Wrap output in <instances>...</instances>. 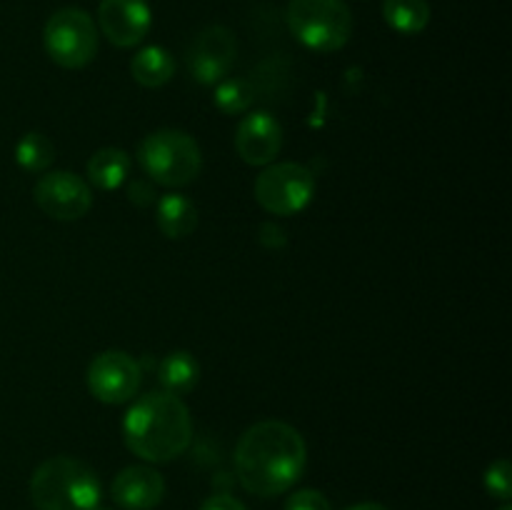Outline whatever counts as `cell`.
I'll use <instances>...</instances> for the list:
<instances>
[{
	"instance_id": "obj_1",
	"label": "cell",
	"mask_w": 512,
	"mask_h": 510,
	"mask_svg": "<svg viewBox=\"0 0 512 510\" xmlns=\"http://www.w3.org/2000/svg\"><path fill=\"white\" fill-rule=\"evenodd\" d=\"M308 448L293 425L260 420L235 445V473L240 485L258 498H275L293 488L305 473Z\"/></svg>"
},
{
	"instance_id": "obj_2",
	"label": "cell",
	"mask_w": 512,
	"mask_h": 510,
	"mask_svg": "<svg viewBox=\"0 0 512 510\" xmlns=\"http://www.w3.org/2000/svg\"><path fill=\"white\" fill-rule=\"evenodd\" d=\"M125 445L148 463H170L188 450L193 418L180 395L148 393L135 400L123 420Z\"/></svg>"
},
{
	"instance_id": "obj_3",
	"label": "cell",
	"mask_w": 512,
	"mask_h": 510,
	"mask_svg": "<svg viewBox=\"0 0 512 510\" xmlns=\"http://www.w3.org/2000/svg\"><path fill=\"white\" fill-rule=\"evenodd\" d=\"M30 503L35 510H95L100 480L83 460L68 455L48 458L30 475Z\"/></svg>"
},
{
	"instance_id": "obj_4",
	"label": "cell",
	"mask_w": 512,
	"mask_h": 510,
	"mask_svg": "<svg viewBox=\"0 0 512 510\" xmlns=\"http://www.w3.org/2000/svg\"><path fill=\"white\" fill-rule=\"evenodd\" d=\"M138 163L150 183L165 188L190 185L203 170V153L193 135L175 128L155 130L138 145Z\"/></svg>"
},
{
	"instance_id": "obj_5",
	"label": "cell",
	"mask_w": 512,
	"mask_h": 510,
	"mask_svg": "<svg viewBox=\"0 0 512 510\" xmlns=\"http://www.w3.org/2000/svg\"><path fill=\"white\" fill-rule=\"evenodd\" d=\"M288 25L298 43L315 53H335L353 35V15L343 0H293Z\"/></svg>"
},
{
	"instance_id": "obj_6",
	"label": "cell",
	"mask_w": 512,
	"mask_h": 510,
	"mask_svg": "<svg viewBox=\"0 0 512 510\" xmlns=\"http://www.w3.org/2000/svg\"><path fill=\"white\" fill-rule=\"evenodd\" d=\"M43 45L48 58L60 68H85L98 53V25L85 10L60 8L45 23Z\"/></svg>"
},
{
	"instance_id": "obj_7",
	"label": "cell",
	"mask_w": 512,
	"mask_h": 510,
	"mask_svg": "<svg viewBox=\"0 0 512 510\" xmlns=\"http://www.w3.org/2000/svg\"><path fill=\"white\" fill-rule=\"evenodd\" d=\"M255 200L270 215H298L315 195V175L300 163H270L255 178Z\"/></svg>"
},
{
	"instance_id": "obj_8",
	"label": "cell",
	"mask_w": 512,
	"mask_h": 510,
	"mask_svg": "<svg viewBox=\"0 0 512 510\" xmlns=\"http://www.w3.org/2000/svg\"><path fill=\"white\" fill-rule=\"evenodd\" d=\"M143 380L138 360L123 350H105L88 365V390L105 405H120L135 398Z\"/></svg>"
},
{
	"instance_id": "obj_9",
	"label": "cell",
	"mask_w": 512,
	"mask_h": 510,
	"mask_svg": "<svg viewBox=\"0 0 512 510\" xmlns=\"http://www.w3.org/2000/svg\"><path fill=\"white\" fill-rule=\"evenodd\" d=\"M238 55V40L225 25H208L195 35L188 50V70L198 83L215 85L228 78Z\"/></svg>"
},
{
	"instance_id": "obj_10",
	"label": "cell",
	"mask_w": 512,
	"mask_h": 510,
	"mask_svg": "<svg viewBox=\"0 0 512 510\" xmlns=\"http://www.w3.org/2000/svg\"><path fill=\"white\" fill-rule=\"evenodd\" d=\"M33 198L38 208L55 220H78L93 208L90 185L80 175L68 173V170L45 173L35 183Z\"/></svg>"
},
{
	"instance_id": "obj_11",
	"label": "cell",
	"mask_w": 512,
	"mask_h": 510,
	"mask_svg": "<svg viewBox=\"0 0 512 510\" xmlns=\"http://www.w3.org/2000/svg\"><path fill=\"white\" fill-rule=\"evenodd\" d=\"M98 25L115 48H133L150 33L153 10L148 0H100Z\"/></svg>"
},
{
	"instance_id": "obj_12",
	"label": "cell",
	"mask_w": 512,
	"mask_h": 510,
	"mask_svg": "<svg viewBox=\"0 0 512 510\" xmlns=\"http://www.w3.org/2000/svg\"><path fill=\"white\" fill-rule=\"evenodd\" d=\"M283 148V128L268 110H255L240 120L235 130V150L248 165H270Z\"/></svg>"
},
{
	"instance_id": "obj_13",
	"label": "cell",
	"mask_w": 512,
	"mask_h": 510,
	"mask_svg": "<svg viewBox=\"0 0 512 510\" xmlns=\"http://www.w3.org/2000/svg\"><path fill=\"white\" fill-rule=\"evenodd\" d=\"M110 495L123 510H153L165 495L163 475L148 465H130L115 475Z\"/></svg>"
},
{
	"instance_id": "obj_14",
	"label": "cell",
	"mask_w": 512,
	"mask_h": 510,
	"mask_svg": "<svg viewBox=\"0 0 512 510\" xmlns=\"http://www.w3.org/2000/svg\"><path fill=\"white\" fill-rule=\"evenodd\" d=\"M155 220H158V228L165 238H188L198 228V208L185 195L170 193L163 195L158 200V205H155Z\"/></svg>"
},
{
	"instance_id": "obj_15",
	"label": "cell",
	"mask_w": 512,
	"mask_h": 510,
	"mask_svg": "<svg viewBox=\"0 0 512 510\" xmlns=\"http://www.w3.org/2000/svg\"><path fill=\"white\" fill-rule=\"evenodd\" d=\"M130 155L123 148H100L90 155L85 175L98 190H118L128 180Z\"/></svg>"
},
{
	"instance_id": "obj_16",
	"label": "cell",
	"mask_w": 512,
	"mask_h": 510,
	"mask_svg": "<svg viewBox=\"0 0 512 510\" xmlns=\"http://www.w3.org/2000/svg\"><path fill=\"white\" fill-rule=\"evenodd\" d=\"M158 380L165 393L183 395L198 385L200 380V363L188 350H175L165 355L158 365Z\"/></svg>"
},
{
	"instance_id": "obj_17",
	"label": "cell",
	"mask_w": 512,
	"mask_h": 510,
	"mask_svg": "<svg viewBox=\"0 0 512 510\" xmlns=\"http://www.w3.org/2000/svg\"><path fill=\"white\" fill-rule=\"evenodd\" d=\"M130 73H133L135 83L143 85V88H163L168 80H173L175 60L160 45H148L133 58Z\"/></svg>"
},
{
	"instance_id": "obj_18",
	"label": "cell",
	"mask_w": 512,
	"mask_h": 510,
	"mask_svg": "<svg viewBox=\"0 0 512 510\" xmlns=\"http://www.w3.org/2000/svg\"><path fill=\"white\" fill-rule=\"evenodd\" d=\"M428 0H385L383 18L393 30L403 35H418L430 23Z\"/></svg>"
},
{
	"instance_id": "obj_19",
	"label": "cell",
	"mask_w": 512,
	"mask_h": 510,
	"mask_svg": "<svg viewBox=\"0 0 512 510\" xmlns=\"http://www.w3.org/2000/svg\"><path fill=\"white\" fill-rule=\"evenodd\" d=\"M53 158V143H50L48 135L38 133V130L25 133L23 138L18 140V145H15V160H18L20 168L28 170V173H45V170L53 165Z\"/></svg>"
},
{
	"instance_id": "obj_20",
	"label": "cell",
	"mask_w": 512,
	"mask_h": 510,
	"mask_svg": "<svg viewBox=\"0 0 512 510\" xmlns=\"http://www.w3.org/2000/svg\"><path fill=\"white\" fill-rule=\"evenodd\" d=\"M215 108L225 115L248 113L255 100L253 85L245 78H223L215 83Z\"/></svg>"
},
{
	"instance_id": "obj_21",
	"label": "cell",
	"mask_w": 512,
	"mask_h": 510,
	"mask_svg": "<svg viewBox=\"0 0 512 510\" xmlns=\"http://www.w3.org/2000/svg\"><path fill=\"white\" fill-rule=\"evenodd\" d=\"M485 490L493 498L508 503L512 495V468L508 460H495L488 470H485Z\"/></svg>"
},
{
	"instance_id": "obj_22",
	"label": "cell",
	"mask_w": 512,
	"mask_h": 510,
	"mask_svg": "<svg viewBox=\"0 0 512 510\" xmlns=\"http://www.w3.org/2000/svg\"><path fill=\"white\" fill-rule=\"evenodd\" d=\"M285 510H333L330 508L328 498L320 490L305 488L295 490L288 500H285Z\"/></svg>"
},
{
	"instance_id": "obj_23",
	"label": "cell",
	"mask_w": 512,
	"mask_h": 510,
	"mask_svg": "<svg viewBox=\"0 0 512 510\" xmlns=\"http://www.w3.org/2000/svg\"><path fill=\"white\" fill-rule=\"evenodd\" d=\"M130 203L140 205V208H148L155 203V190L150 185V180H133V185L128 188Z\"/></svg>"
},
{
	"instance_id": "obj_24",
	"label": "cell",
	"mask_w": 512,
	"mask_h": 510,
	"mask_svg": "<svg viewBox=\"0 0 512 510\" xmlns=\"http://www.w3.org/2000/svg\"><path fill=\"white\" fill-rule=\"evenodd\" d=\"M200 510H248V508H245L238 498H233V495L220 493V495H210V498L200 505Z\"/></svg>"
},
{
	"instance_id": "obj_25",
	"label": "cell",
	"mask_w": 512,
	"mask_h": 510,
	"mask_svg": "<svg viewBox=\"0 0 512 510\" xmlns=\"http://www.w3.org/2000/svg\"><path fill=\"white\" fill-rule=\"evenodd\" d=\"M348 510H388V508H385V505H380V503H358V505H353V508H348Z\"/></svg>"
},
{
	"instance_id": "obj_26",
	"label": "cell",
	"mask_w": 512,
	"mask_h": 510,
	"mask_svg": "<svg viewBox=\"0 0 512 510\" xmlns=\"http://www.w3.org/2000/svg\"><path fill=\"white\" fill-rule=\"evenodd\" d=\"M500 510H512V505H508V503H505V505H503V508H500Z\"/></svg>"
},
{
	"instance_id": "obj_27",
	"label": "cell",
	"mask_w": 512,
	"mask_h": 510,
	"mask_svg": "<svg viewBox=\"0 0 512 510\" xmlns=\"http://www.w3.org/2000/svg\"><path fill=\"white\" fill-rule=\"evenodd\" d=\"M95 510H110V508H100V505H98V508H95Z\"/></svg>"
}]
</instances>
